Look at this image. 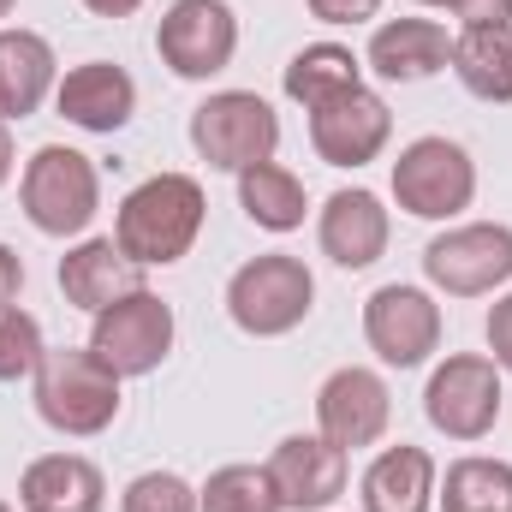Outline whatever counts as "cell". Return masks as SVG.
I'll return each instance as SVG.
<instances>
[{
  "label": "cell",
  "mask_w": 512,
  "mask_h": 512,
  "mask_svg": "<svg viewBox=\"0 0 512 512\" xmlns=\"http://www.w3.org/2000/svg\"><path fill=\"white\" fill-rule=\"evenodd\" d=\"M179 340V322H173V304L149 286H137L126 298H114L108 310L90 316V352L114 370V376H155L167 364Z\"/></svg>",
  "instance_id": "obj_7"
},
{
  "label": "cell",
  "mask_w": 512,
  "mask_h": 512,
  "mask_svg": "<svg viewBox=\"0 0 512 512\" xmlns=\"http://www.w3.org/2000/svg\"><path fill=\"white\" fill-rule=\"evenodd\" d=\"M447 60H453V36L435 18H387V24H376V36L364 48V66L387 84H423Z\"/></svg>",
  "instance_id": "obj_19"
},
{
  "label": "cell",
  "mask_w": 512,
  "mask_h": 512,
  "mask_svg": "<svg viewBox=\"0 0 512 512\" xmlns=\"http://www.w3.org/2000/svg\"><path fill=\"white\" fill-rule=\"evenodd\" d=\"M18 286H24V262L12 245H0V304H12L18 298Z\"/></svg>",
  "instance_id": "obj_32"
},
{
  "label": "cell",
  "mask_w": 512,
  "mask_h": 512,
  "mask_svg": "<svg viewBox=\"0 0 512 512\" xmlns=\"http://www.w3.org/2000/svg\"><path fill=\"white\" fill-rule=\"evenodd\" d=\"M459 30L465 24H512V0H459Z\"/></svg>",
  "instance_id": "obj_31"
},
{
  "label": "cell",
  "mask_w": 512,
  "mask_h": 512,
  "mask_svg": "<svg viewBox=\"0 0 512 512\" xmlns=\"http://www.w3.org/2000/svg\"><path fill=\"white\" fill-rule=\"evenodd\" d=\"M54 108H60L66 126L114 137V131H126L131 114H137V84H131L126 66H114V60H84V66H72V72L54 84Z\"/></svg>",
  "instance_id": "obj_16"
},
{
  "label": "cell",
  "mask_w": 512,
  "mask_h": 512,
  "mask_svg": "<svg viewBox=\"0 0 512 512\" xmlns=\"http://www.w3.org/2000/svg\"><path fill=\"white\" fill-rule=\"evenodd\" d=\"M197 512H280L268 465H221L197 489Z\"/></svg>",
  "instance_id": "obj_26"
},
{
  "label": "cell",
  "mask_w": 512,
  "mask_h": 512,
  "mask_svg": "<svg viewBox=\"0 0 512 512\" xmlns=\"http://www.w3.org/2000/svg\"><path fill=\"white\" fill-rule=\"evenodd\" d=\"M0 512H18V507H12V501H0Z\"/></svg>",
  "instance_id": "obj_37"
},
{
  "label": "cell",
  "mask_w": 512,
  "mask_h": 512,
  "mask_svg": "<svg viewBox=\"0 0 512 512\" xmlns=\"http://www.w3.org/2000/svg\"><path fill=\"white\" fill-rule=\"evenodd\" d=\"M42 352H48L42 322H36L18 298L0 304V382H24V376H36Z\"/></svg>",
  "instance_id": "obj_27"
},
{
  "label": "cell",
  "mask_w": 512,
  "mask_h": 512,
  "mask_svg": "<svg viewBox=\"0 0 512 512\" xmlns=\"http://www.w3.org/2000/svg\"><path fill=\"white\" fill-rule=\"evenodd\" d=\"M143 286V268L131 262L120 245H114V233L108 239H78L72 251L60 256V292H66V304H78V310H108L114 298H126Z\"/></svg>",
  "instance_id": "obj_21"
},
{
  "label": "cell",
  "mask_w": 512,
  "mask_h": 512,
  "mask_svg": "<svg viewBox=\"0 0 512 512\" xmlns=\"http://www.w3.org/2000/svg\"><path fill=\"white\" fill-rule=\"evenodd\" d=\"M239 209L251 215V227L262 233H298L304 215H310V191L292 167L280 161H256L239 173Z\"/></svg>",
  "instance_id": "obj_23"
},
{
  "label": "cell",
  "mask_w": 512,
  "mask_h": 512,
  "mask_svg": "<svg viewBox=\"0 0 512 512\" xmlns=\"http://www.w3.org/2000/svg\"><path fill=\"white\" fill-rule=\"evenodd\" d=\"M191 149L215 173H245L256 161H274L280 149V114L256 90H215L191 108Z\"/></svg>",
  "instance_id": "obj_6"
},
{
  "label": "cell",
  "mask_w": 512,
  "mask_h": 512,
  "mask_svg": "<svg viewBox=\"0 0 512 512\" xmlns=\"http://www.w3.org/2000/svg\"><path fill=\"white\" fill-rule=\"evenodd\" d=\"M435 483H441V465L423 447L399 441L370 459V471L358 477V501H364V512H429Z\"/></svg>",
  "instance_id": "obj_20"
},
{
  "label": "cell",
  "mask_w": 512,
  "mask_h": 512,
  "mask_svg": "<svg viewBox=\"0 0 512 512\" xmlns=\"http://www.w3.org/2000/svg\"><path fill=\"white\" fill-rule=\"evenodd\" d=\"M310 310H316V274L292 251H262L227 280V316L251 340H280L304 328Z\"/></svg>",
  "instance_id": "obj_4"
},
{
  "label": "cell",
  "mask_w": 512,
  "mask_h": 512,
  "mask_svg": "<svg viewBox=\"0 0 512 512\" xmlns=\"http://www.w3.org/2000/svg\"><path fill=\"white\" fill-rule=\"evenodd\" d=\"M12 6H18V0H0V18H12Z\"/></svg>",
  "instance_id": "obj_36"
},
{
  "label": "cell",
  "mask_w": 512,
  "mask_h": 512,
  "mask_svg": "<svg viewBox=\"0 0 512 512\" xmlns=\"http://www.w3.org/2000/svg\"><path fill=\"white\" fill-rule=\"evenodd\" d=\"M393 203L411 221H459L477 203V161L459 137H411L393 161Z\"/></svg>",
  "instance_id": "obj_5"
},
{
  "label": "cell",
  "mask_w": 512,
  "mask_h": 512,
  "mask_svg": "<svg viewBox=\"0 0 512 512\" xmlns=\"http://www.w3.org/2000/svg\"><path fill=\"white\" fill-rule=\"evenodd\" d=\"M268 477H274L280 512H328L346 495L352 453L334 447L328 435H286V441L268 453Z\"/></svg>",
  "instance_id": "obj_14"
},
{
  "label": "cell",
  "mask_w": 512,
  "mask_h": 512,
  "mask_svg": "<svg viewBox=\"0 0 512 512\" xmlns=\"http://www.w3.org/2000/svg\"><path fill=\"white\" fill-rule=\"evenodd\" d=\"M483 334H489V358L501 364V376H512V292L495 298V310H489Z\"/></svg>",
  "instance_id": "obj_29"
},
{
  "label": "cell",
  "mask_w": 512,
  "mask_h": 512,
  "mask_svg": "<svg viewBox=\"0 0 512 512\" xmlns=\"http://www.w3.org/2000/svg\"><path fill=\"white\" fill-rule=\"evenodd\" d=\"M417 6H435V12H459V0H417Z\"/></svg>",
  "instance_id": "obj_35"
},
{
  "label": "cell",
  "mask_w": 512,
  "mask_h": 512,
  "mask_svg": "<svg viewBox=\"0 0 512 512\" xmlns=\"http://www.w3.org/2000/svg\"><path fill=\"white\" fill-rule=\"evenodd\" d=\"M423 274L447 298H489L512 280V227L507 221H459L429 239Z\"/></svg>",
  "instance_id": "obj_10"
},
{
  "label": "cell",
  "mask_w": 512,
  "mask_h": 512,
  "mask_svg": "<svg viewBox=\"0 0 512 512\" xmlns=\"http://www.w3.org/2000/svg\"><path fill=\"white\" fill-rule=\"evenodd\" d=\"M501 364L489 352H453L429 370V387H423V417L435 435L447 441H483L495 423H501Z\"/></svg>",
  "instance_id": "obj_8"
},
{
  "label": "cell",
  "mask_w": 512,
  "mask_h": 512,
  "mask_svg": "<svg viewBox=\"0 0 512 512\" xmlns=\"http://www.w3.org/2000/svg\"><path fill=\"white\" fill-rule=\"evenodd\" d=\"M316 24H370L382 12V0H304Z\"/></svg>",
  "instance_id": "obj_30"
},
{
  "label": "cell",
  "mask_w": 512,
  "mask_h": 512,
  "mask_svg": "<svg viewBox=\"0 0 512 512\" xmlns=\"http://www.w3.org/2000/svg\"><path fill=\"white\" fill-rule=\"evenodd\" d=\"M364 340L387 370H417L441 352V304L411 280H387L364 298Z\"/></svg>",
  "instance_id": "obj_11"
},
{
  "label": "cell",
  "mask_w": 512,
  "mask_h": 512,
  "mask_svg": "<svg viewBox=\"0 0 512 512\" xmlns=\"http://www.w3.org/2000/svg\"><path fill=\"white\" fill-rule=\"evenodd\" d=\"M60 84L54 42L24 24H0V120H30Z\"/></svg>",
  "instance_id": "obj_18"
},
{
  "label": "cell",
  "mask_w": 512,
  "mask_h": 512,
  "mask_svg": "<svg viewBox=\"0 0 512 512\" xmlns=\"http://www.w3.org/2000/svg\"><path fill=\"white\" fill-rule=\"evenodd\" d=\"M120 387L126 376H114L90 346H48L30 393H36V417L54 429V435H72V441H90L102 429H114L120 417Z\"/></svg>",
  "instance_id": "obj_2"
},
{
  "label": "cell",
  "mask_w": 512,
  "mask_h": 512,
  "mask_svg": "<svg viewBox=\"0 0 512 512\" xmlns=\"http://www.w3.org/2000/svg\"><path fill=\"white\" fill-rule=\"evenodd\" d=\"M18 512H108V477L84 453H42L18 477Z\"/></svg>",
  "instance_id": "obj_17"
},
{
  "label": "cell",
  "mask_w": 512,
  "mask_h": 512,
  "mask_svg": "<svg viewBox=\"0 0 512 512\" xmlns=\"http://www.w3.org/2000/svg\"><path fill=\"white\" fill-rule=\"evenodd\" d=\"M387 423H393V393L370 364H340L316 387V435H328L334 447H346V453L376 447Z\"/></svg>",
  "instance_id": "obj_13"
},
{
  "label": "cell",
  "mask_w": 512,
  "mask_h": 512,
  "mask_svg": "<svg viewBox=\"0 0 512 512\" xmlns=\"http://www.w3.org/2000/svg\"><path fill=\"white\" fill-rule=\"evenodd\" d=\"M447 66L477 102H512V24H465Z\"/></svg>",
  "instance_id": "obj_22"
},
{
  "label": "cell",
  "mask_w": 512,
  "mask_h": 512,
  "mask_svg": "<svg viewBox=\"0 0 512 512\" xmlns=\"http://www.w3.org/2000/svg\"><path fill=\"white\" fill-rule=\"evenodd\" d=\"M120 512H197V489L179 471H143L126 483Z\"/></svg>",
  "instance_id": "obj_28"
},
{
  "label": "cell",
  "mask_w": 512,
  "mask_h": 512,
  "mask_svg": "<svg viewBox=\"0 0 512 512\" xmlns=\"http://www.w3.org/2000/svg\"><path fill=\"white\" fill-rule=\"evenodd\" d=\"M155 54L173 78L209 84L239 54V12L227 0H173L155 24Z\"/></svg>",
  "instance_id": "obj_9"
},
{
  "label": "cell",
  "mask_w": 512,
  "mask_h": 512,
  "mask_svg": "<svg viewBox=\"0 0 512 512\" xmlns=\"http://www.w3.org/2000/svg\"><path fill=\"white\" fill-rule=\"evenodd\" d=\"M364 84V60L346 48V42H310V48H298L292 60H286V78H280V90L310 114V108H322L328 96H340V90H358Z\"/></svg>",
  "instance_id": "obj_24"
},
{
  "label": "cell",
  "mask_w": 512,
  "mask_h": 512,
  "mask_svg": "<svg viewBox=\"0 0 512 512\" xmlns=\"http://www.w3.org/2000/svg\"><path fill=\"white\" fill-rule=\"evenodd\" d=\"M387 239H393V215H387V203L370 185H340L322 203V215H316V245H322L328 262H340V268L382 262Z\"/></svg>",
  "instance_id": "obj_15"
},
{
  "label": "cell",
  "mask_w": 512,
  "mask_h": 512,
  "mask_svg": "<svg viewBox=\"0 0 512 512\" xmlns=\"http://www.w3.org/2000/svg\"><path fill=\"white\" fill-rule=\"evenodd\" d=\"M435 507L441 512H512V465L489 453H465L441 471L435 483Z\"/></svg>",
  "instance_id": "obj_25"
},
{
  "label": "cell",
  "mask_w": 512,
  "mask_h": 512,
  "mask_svg": "<svg viewBox=\"0 0 512 512\" xmlns=\"http://www.w3.org/2000/svg\"><path fill=\"white\" fill-rule=\"evenodd\" d=\"M78 6H84V12H96V18H131L143 0H78Z\"/></svg>",
  "instance_id": "obj_33"
},
{
  "label": "cell",
  "mask_w": 512,
  "mask_h": 512,
  "mask_svg": "<svg viewBox=\"0 0 512 512\" xmlns=\"http://www.w3.org/2000/svg\"><path fill=\"white\" fill-rule=\"evenodd\" d=\"M209 221V197L191 173H155L143 185H131L114 209V245L137 268H173L197 251Z\"/></svg>",
  "instance_id": "obj_1"
},
{
  "label": "cell",
  "mask_w": 512,
  "mask_h": 512,
  "mask_svg": "<svg viewBox=\"0 0 512 512\" xmlns=\"http://www.w3.org/2000/svg\"><path fill=\"white\" fill-rule=\"evenodd\" d=\"M387 137H393V108H387L370 84L340 90L322 108H310V149L328 167H352V173L370 167L387 149Z\"/></svg>",
  "instance_id": "obj_12"
},
{
  "label": "cell",
  "mask_w": 512,
  "mask_h": 512,
  "mask_svg": "<svg viewBox=\"0 0 512 512\" xmlns=\"http://www.w3.org/2000/svg\"><path fill=\"white\" fill-rule=\"evenodd\" d=\"M18 203L24 221L48 239H84L90 221L102 215V173L84 149L72 143H42L24 173H18Z\"/></svg>",
  "instance_id": "obj_3"
},
{
  "label": "cell",
  "mask_w": 512,
  "mask_h": 512,
  "mask_svg": "<svg viewBox=\"0 0 512 512\" xmlns=\"http://www.w3.org/2000/svg\"><path fill=\"white\" fill-rule=\"evenodd\" d=\"M18 173V149H12V126L0 120V191H6V179Z\"/></svg>",
  "instance_id": "obj_34"
}]
</instances>
